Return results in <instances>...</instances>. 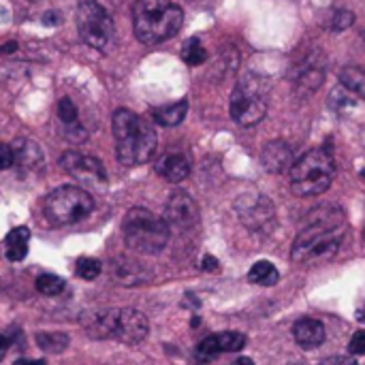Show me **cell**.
Masks as SVG:
<instances>
[{
	"mask_svg": "<svg viewBox=\"0 0 365 365\" xmlns=\"http://www.w3.org/2000/svg\"><path fill=\"white\" fill-rule=\"evenodd\" d=\"M156 171L167 180V182H184L190 175V160L180 154V152H171L165 154L158 163H156Z\"/></svg>",
	"mask_w": 365,
	"mask_h": 365,
	"instance_id": "obj_16",
	"label": "cell"
},
{
	"mask_svg": "<svg viewBox=\"0 0 365 365\" xmlns=\"http://www.w3.org/2000/svg\"><path fill=\"white\" fill-rule=\"evenodd\" d=\"M355 24V15H353V11H338L334 17H331V30H336V32H342V30H346V28H351Z\"/></svg>",
	"mask_w": 365,
	"mask_h": 365,
	"instance_id": "obj_31",
	"label": "cell"
},
{
	"mask_svg": "<svg viewBox=\"0 0 365 365\" xmlns=\"http://www.w3.org/2000/svg\"><path fill=\"white\" fill-rule=\"evenodd\" d=\"M148 319L143 312L124 308V310H113V327H111V338L120 340L124 344H139L148 336Z\"/></svg>",
	"mask_w": 365,
	"mask_h": 365,
	"instance_id": "obj_10",
	"label": "cell"
},
{
	"mask_svg": "<svg viewBox=\"0 0 365 365\" xmlns=\"http://www.w3.org/2000/svg\"><path fill=\"white\" fill-rule=\"evenodd\" d=\"M220 355V344H218V336H210L205 338L199 346H197V359L203 364L214 361Z\"/></svg>",
	"mask_w": 365,
	"mask_h": 365,
	"instance_id": "obj_27",
	"label": "cell"
},
{
	"mask_svg": "<svg viewBox=\"0 0 365 365\" xmlns=\"http://www.w3.org/2000/svg\"><path fill=\"white\" fill-rule=\"evenodd\" d=\"M331 103V107L338 111V113H342V111H346V109H351L353 105H355V101H353V96H351V92L346 90V88H336L334 92H331V98H329Z\"/></svg>",
	"mask_w": 365,
	"mask_h": 365,
	"instance_id": "obj_29",
	"label": "cell"
},
{
	"mask_svg": "<svg viewBox=\"0 0 365 365\" xmlns=\"http://www.w3.org/2000/svg\"><path fill=\"white\" fill-rule=\"evenodd\" d=\"M77 107H75V103L71 101V98H62L60 103H58V118L66 124V126H73V124H77Z\"/></svg>",
	"mask_w": 365,
	"mask_h": 365,
	"instance_id": "obj_30",
	"label": "cell"
},
{
	"mask_svg": "<svg viewBox=\"0 0 365 365\" xmlns=\"http://www.w3.org/2000/svg\"><path fill=\"white\" fill-rule=\"evenodd\" d=\"M94 210L92 197L79 186H60L49 192L45 214L53 225H75Z\"/></svg>",
	"mask_w": 365,
	"mask_h": 365,
	"instance_id": "obj_8",
	"label": "cell"
},
{
	"mask_svg": "<svg viewBox=\"0 0 365 365\" xmlns=\"http://www.w3.org/2000/svg\"><path fill=\"white\" fill-rule=\"evenodd\" d=\"M310 225L302 229L293 244L291 257L295 261H321L329 259L336 255L342 237V225H344V214L338 207L325 205L319 210H312L310 214Z\"/></svg>",
	"mask_w": 365,
	"mask_h": 365,
	"instance_id": "obj_1",
	"label": "cell"
},
{
	"mask_svg": "<svg viewBox=\"0 0 365 365\" xmlns=\"http://www.w3.org/2000/svg\"><path fill=\"white\" fill-rule=\"evenodd\" d=\"M77 276L83 278V280H96L101 276V261L96 259H79L77 261Z\"/></svg>",
	"mask_w": 365,
	"mask_h": 365,
	"instance_id": "obj_28",
	"label": "cell"
},
{
	"mask_svg": "<svg viewBox=\"0 0 365 365\" xmlns=\"http://www.w3.org/2000/svg\"><path fill=\"white\" fill-rule=\"evenodd\" d=\"M15 165V154L9 143H0V171L11 169Z\"/></svg>",
	"mask_w": 365,
	"mask_h": 365,
	"instance_id": "obj_32",
	"label": "cell"
},
{
	"mask_svg": "<svg viewBox=\"0 0 365 365\" xmlns=\"http://www.w3.org/2000/svg\"><path fill=\"white\" fill-rule=\"evenodd\" d=\"M9 344H11V342H9V338L0 334V361L4 359V355H6V351H9Z\"/></svg>",
	"mask_w": 365,
	"mask_h": 365,
	"instance_id": "obj_36",
	"label": "cell"
},
{
	"mask_svg": "<svg viewBox=\"0 0 365 365\" xmlns=\"http://www.w3.org/2000/svg\"><path fill=\"white\" fill-rule=\"evenodd\" d=\"M220 353H237L246 346V336L240 331H225L218 336Z\"/></svg>",
	"mask_w": 365,
	"mask_h": 365,
	"instance_id": "obj_26",
	"label": "cell"
},
{
	"mask_svg": "<svg viewBox=\"0 0 365 365\" xmlns=\"http://www.w3.org/2000/svg\"><path fill=\"white\" fill-rule=\"evenodd\" d=\"M319 365H357L353 359H346V357H331V359H325Z\"/></svg>",
	"mask_w": 365,
	"mask_h": 365,
	"instance_id": "obj_34",
	"label": "cell"
},
{
	"mask_svg": "<svg viewBox=\"0 0 365 365\" xmlns=\"http://www.w3.org/2000/svg\"><path fill=\"white\" fill-rule=\"evenodd\" d=\"M336 173L334 156L327 148H314L291 167V186L299 197H314L331 186Z\"/></svg>",
	"mask_w": 365,
	"mask_h": 365,
	"instance_id": "obj_4",
	"label": "cell"
},
{
	"mask_svg": "<svg viewBox=\"0 0 365 365\" xmlns=\"http://www.w3.org/2000/svg\"><path fill=\"white\" fill-rule=\"evenodd\" d=\"M36 344L47 353H62L68 346V336L60 331H41L36 334Z\"/></svg>",
	"mask_w": 365,
	"mask_h": 365,
	"instance_id": "obj_22",
	"label": "cell"
},
{
	"mask_svg": "<svg viewBox=\"0 0 365 365\" xmlns=\"http://www.w3.org/2000/svg\"><path fill=\"white\" fill-rule=\"evenodd\" d=\"M184 11L173 0H139L133 9L135 36L143 45H158L178 34Z\"/></svg>",
	"mask_w": 365,
	"mask_h": 365,
	"instance_id": "obj_3",
	"label": "cell"
},
{
	"mask_svg": "<svg viewBox=\"0 0 365 365\" xmlns=\"http://www.w3.org/2000/svg\"><path fill=\"white\" fill-rule=\"evenodd\" d=\"M11 148H13V154H15V163L21 165L24 169L41 167L43 152H41V148L32 139H15Z\"/></svg>",
	"mask_w": 365,
	"mask_h": 365,
	"instance_id": "obj_17",
	"label": "cell"
},
{
	"mask_svg": "<svg viewBox=\"0 0 365 365\" xmlns=\"http://www.w3.org/2000/svg\"><path fill=\"white\" fill-rule=\"evenodd\" d=\"M182 60L188 66H199V64H203L207 60V51H205V47L201 45L199 38H188L182 45Z\"/></svg>",
	"mask_w": 365,
	"mask_h": 365,
	"instance_id": "obj_24",
	"label": "cell"
},
{
	"mask_svg": "<svg viewBox=\"0 0 365 365\" xmlns=\"http://www.w3.org/2000/svg\"><path fill=\"white\" fill-rule=\"evenodd\" d=\"M325 71L323 64L317 62V58H306L299 66H295L293 83L299 92H312L323 83Z\"/></svg>",
	"mask_w": 365,
	"mask_h": 365,
	"instance_id": "obj_14",
	"label": "cell"
},
{
	"mask_svg": "<svg viewBox=\"0 0 365 365\" xmlns=\"http://www.w3.org/2000/svg\"><path fill=\"white\" fill-rule=\"evenodd\" d=\"M349 351L353 355H365V331H357L351 342H349Z\"/></svg>",
	"mask_w": 365,
	"mask_h": 365,
	"instance_id": "obj_33",
	"label": "cell"
},
{
	"mask_svg": "<svg viewBox=\"0 0 365 365\" xmlns=\"http://www.w3.org/2000/svg\"><path fill=\"white\" fill-rule=\"evenodd\" d=\"M165 220L167 225L182 229V231L192 229L199 220V210L192 197L186 192H173L165 205Z\"/></svg>",
	"mask_w": 365,
	"mask_h": 365,
	"instance_id": "obj_11",
	"label": "cell"
},
{
	"mask_svg": "<svg viewBox=\"0 0 365 365\" xmlns=\"http://www.w3.org/2000/svg\"><path fill=\"white\" fill-rule=\"evenodd\" d=\"M248 280L255 282V284H261V287H274L278 280H280V272L276 269L274 263L269 261H259L250 267L248 272Z\"/></svg>",
	"mask_w": 365,
	"mask_h": 365,
	"instance_id": "obj_20",
	"label": "cell"
},
{
	"mask_svg": "<svg viewBox=\"0 0 365 365\" xmlns=\"http://www.w3.org/2000/svg\"><path fill=\"white\" fill-rule=\"evenodd\" d=\"M15 365H45L43 361H32V359H19L15 361Z\"/></svg>",
	"mask_w": 365,
	"mask_h": 365,
	"instance_id": "obj_37",
	"label": "cell"
},
{
	"mask_svg": "<svg viewBox=\"0 0 365 365\" xmlns=\"http://www.w3.org/2000/svg\"><path fill=\"white\" fill-rule=\"evenodd\" d=\"M361 321H364V323H365V310H364V312H361Z\"/></svg>",
	"mask_w": 365,
	"mask_h": 365,
	"instance_id": "obj_40",
	"label": "cell"
},
{
	"mask_svg": "<svg viewBox=\"0 0 365 365\" xmlns=\"http://www.w3.org/2000/svg\"><path fill=\"white\" fill-rule=\"evenodd\" d=\"M201 267H203L205 272H216V269H218V259H216V257H205Z\"/></svg>",
	"mask_w": 365,
	"mask_h": 365,
	"instance_id": "obj_35",
	"label": "cell"
},
{
	"mask_svg": "<svg viewBox=\"0 0 365 365\" xmlns=\"http://www.w3.org/2000/svg\"><path fill=\"white\" fill-rule=\"evenodd\" d=\"M113 274H115L118 282H122V284H137V282H141L145 278V274L133 261H120V263L115 261Z\"/></svg>",
	"mask_w": 365,
	"mask_h": 365,
	"instance_id": "obj_23",
	"label": "cell"
},
{
	"mask_svg": "<svg viewBox=\"0 0 365 365\" xmlns=\"http://www.w3.org/2000/svg\"><path fill=\"white\" fill-rule=\"evenodd\" d=\"M79 36L92 49L105 51L113 43V19L98 0H81L75 13Z\"/></svg>",
	"mask_w": 365,
	"mask_h": 365,
	"instance_id": "obj_7",
	"label": "cell"
},
{
	"mask_svg": "<svg viewBox=\"0 0 365 365\" xmlns=\"http://www.w3.org/2000/svg\"><path fill=\"white\" fill-rule=\"evenodd\" d=\"M13 49H17V45H15V43H9V45L4 47V51H9V53H11Z\"/></svg>",
	"mask_w": 365,
	"mask_h": 365,
	"instance_id": "obj_39",
	"label": "cell"
},
{
	"mask_svg": "<svg viewBox=\"0 0 365 365\" xmlns=\"http://www.w3.org/2000/svg\"><path fill=\"white\" fill-rule=\"evenodd\" d=\"M126 244L141 255H158L169 242V225L165 218L145 207H133L122 222Z\"/></svg>",
	"mask_w": 365,
	"mask_h": 365,
	"instance_id": "obj_5",
	"label": "cell"
},
{
	"mask_svg": "<svg viewBox=\"0 0 365 365\" xmlns=\"http://www.w3.org/2000/svg\"><path fill=\"white\" fill-rule=\"evenodd\" d=\"M60 167L71 173L75 180L88 184V186H103L107 182L105 167L98 158L81 154V152H66L60 158Z\"/></svg>",
	"mask_w": 365,
	"mask_h": 365,
	"instance_id": "obj_9",
	"label": "cell"
},
{
	"mask_svg": "<svg viewBox=\"0 0 365 365\" xmlns=\"http://www.w3.org/2000/svg\"><path fill=\"white\" fill-rule=\"evenodd\" d=\"M231 118L242 126H255L267 113V83L259 75H244L229 101Z\"/></svg>",
	"mask_w": 365,
	"mask_h": 365,
	"instance_id": "obj_6",
	"label": "cell"
},
{
	"mask_svg": "<svg viewBox=\"0 0 365 365\" xmlns=\"http://www.w3.org/2000/svg\"><path fill=\"white\" fill-rule=\"evenodd\" d=\"M186 111H188V103L178 101V103H171V105L156 107L152 111V120L156 124H160V126H178L186 118Z\"/></svg>",
	"mask_w": 365,
	"mask_h": 365,
	"instance_id": "obj_18",
	"label": "cell"
},
{
	"mask_svg": "<svg viewBox=\"0 0 365 365\" xmlns=\"http://www.w3.org/2000/svg\"><path fill=\"white\" fill-rule=\"evenodd\" d=\"M364 41H365V32H364Z\"/></svg>",
	"mask_w": 365,
	"mask_h": 365,
	"instance_id": "obj_41",
	"label": "cell"
},
{
	"mask_svg": "<svg viewBox=\"0 0 365 365\" xmlns=\"http://www.w3.org/2000/svg\"><path fill=\"white\" fill-rule=\"evenodd\" d=\"M28 242H30V231L26 227L13 229L4 240L9 261H21L28 255Z\"/></svg>",
	"mask_w": 365,
	"mask_h": 365,
	"instance_id": "obj_19",
	"label": "cell"
},
{
	"mask_svg": "<svg viewBox=\"0 0 365 365\" xmlns=\"http://www.w3.org/2000/svg\"><path fill=\"white\" fill-rule=\"evenodd\" d=\"M237 210H240V216L244 222H248L250 227H261L265 225L267 218H272V203L265 199V197H242L240 203H237Z\"/></svg>",
	"mask_w": 365,
	"mask_h": 365,
	"instance_id": "obj_13",
	"label": "cell"
},
{
	"mask_svg": "<svg viewBox=\"0 0 365 365\" xmlns=\"http://www.w3.org/2000/svg\"><path fill=\"white\" fill-rule=\"evenodd\" d=\"M233 365H255V361H252L250 357H240V359H237Z\"/></svg>",
	"mask_w": 365,
	"mask_h": 365,
	"instance_id": "obj_38",
	"label": "cell"
},
{
	"mask_svg": "<svg viewBox=\"0 0 365 365\" xmlns=\"http://www.w3.org/2000/svg\"><path fill=\"white\" fill-rule=\"evenodd\" d=\"M113 137L118 160L126 167L143 165L156 152L158 139L154 126L128 109H118L113 113Z\"/></svg>",
	"mask_w": 365,
	"mask_h": 365,
	"instance_id": "obj_2",
	"label": "cell"
},
{
	"mask_svg": "<svg viewBox=\"0 0 365 365\" xmlns=\"http://www.w3.org/2000/svg\"><path fill=\"white\" fill-rule=\"evenodd\" d=\"M261 163L269 173H284L295 165L293 150L284 141H269L261 152Z\"/></svg>",
	"mask_w": 365,
	"mask_h": 365,
	"instance_id": "obj_12",
	"label": "cell"
},
{
	"mask_svg": "<svg viewBox=\"0 0 365 365\" xmlns=\"http://www.w3.org/2000/svg\"><path fill=\"white\" fill-rule=\"evenodd\" d=\"M36 291L47 295V297L60 295L64 291V280L56 274H43L36 278Z\"/></svg>",
	"mask_w": 365,
	"mask_h": 365,
	"instance_id": "obj_25",
	"label": "cell"
},
{
	"mask_svg": "<svg viewBox=\"0 0 365 365\" xmlns=\"http://www.w3.org/2000/svg\"><path fill=\"white\" fill-rule=\"evenodd\" d=\"M340 86L346 88L353 96L365 101V71L359 66H346L340 73Z\"/></svg>",
	"mask_w": 365,
	"mask_h": 365,
	"instance_id": "obj_21",
	"label": "cell"
},
{
	"mask_svg": "<svg viewBox=\"0 0 365 365\" xmlns=\"http://www.w3.org/2000/svg\"><path fill=\"white\" fill-rule=\"evenodd\" d=\"M293 336L302 349L310 351V349H317L325 342V325L317 319H302L295 323Z\"/></svg>",
	"mask_w": 365,
	"mask_h": 365,
	"instance_id": "obj_15",
	"label": "cell"
}]
</instances>
